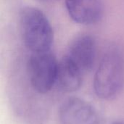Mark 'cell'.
<instances>
[{
	"instance_id": "5",
	"label": "cell",
	"mask_w": 124,
	"mask_h": 124,
	"mask_svg": "<svg viewBox=\"0 0 124 124\" xmlns=\"http://www.w3.org/2000/svg\"><path fill=\"white\" fill-rule=\"evenodd\" d=\"M97 54L94 38L89 34H81L76 36L70 43L66 54L83 73L92 70Z\"/></svg>"
},
{
	"instance_id": "2",
	"label": "cell",
	"mask_w": 124,
	"mask_h": 124,
	"mask_svg": "<svg viewBox=\"0 0 124 124\" xmlns=\"http://www.w3.org/2000/svg\"><path fill=\"white\" fill-rule=\"evenodd\" d=\"M20 31L25 46L34 52L50 51L54 41L52 25L44 13L33 7H24L20 15Z\"/></svg>"
},
{
	"instance_id": "7",
	"label": "cell",
	"mask_w": 124,
	"mask_h": 124,
	"mask_svg": "<svg viewBox=\"0 0 124 124\" xmlns=\"http://www.w3.org/2000/svg\"><path fill=\"white\" fill-rule=\"evenodd\" d=\"M83 71L66 55L58 62L55 86L64 92L77 91L81 86Z\"/></svg>"
},
{
	"instance_id": "3",
	"label": "cell",
	"mask_w": 124,
	"mask_h": 124,
	"mask_svg": "<svg viewBox=\"0 0 124 124\" xmlns=\"http://www.w3.org/2000/svg\"><path fill=\"white\" fill-rule=\"evenodd\" d=\"M58 62L50 52H34L29 57L27 71L35 91L45 94L55 85Z\"/></svg>"
},
{
	"instance_id": "8",
	"label": "cell",
	"mask_w": 124,
	"mask_h": 124,
	"mask_svg": "<svg viewBox=\"0 0 124 124\" xmlns=\"http://www.w3.org/2000/svg\"><path fill=\"white\" fill-rule=\"evenodd\" d=\"M113 124H124V122L121 121H117V122H114Z\"/></svg>"
},
{
	"instance_id": "1",
	"label": "cell",
	"mask_w": 124,
	"mask_h": 124,
	"mask_svg": "<svg viewBox=\"0 0 124 124\" xmlns=\"http://www.w3.org/2000/svg\"><path fill=\"white\" fill-rule=\"evenodd\" d=\"M124 85V58L117 47L110 48L102 57L94 78V89L102 100H112Z\"/></svg>"
},
{
	"instance_id": "6",
	"label": "cell",
	"mask_w": 124,
	"mask_h": 124,
	"mask_svg": "<svg viewBox=\"0 0 124 124\" xmlns=\"http://www.w3.org/2000/svg\"><path fill=\"white\" fill-rule=\"evenodd\" d=\"M65 6L70 18L81 25H93L102 17V0H65Z\"/></svg>"
},
{
	"instance_id": "4",
	"label": "cell",
	"mask_w": 124,
	"mask_h": 124,
	"mask_svg": "<svg viewBox=\"0 0 124 124\" xmlns=\"http://www.w3.org/2000/svg\"><path fill=\"white\" fill-rule=\"evenodd\" d=\"M61 124H99L94 108L86 101L71 97L64 101L60 108Z\"/></svg>"
}]
</instances>
